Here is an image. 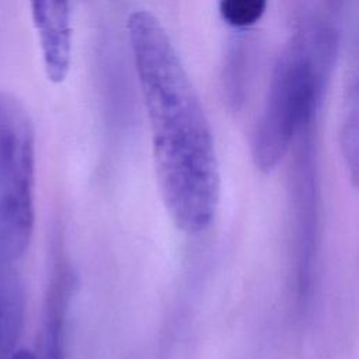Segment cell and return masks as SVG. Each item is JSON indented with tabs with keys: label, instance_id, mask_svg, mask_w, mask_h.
I'll use <instances>...</instances> for the list:
<instances>
[{
	"label": "cell",
	"instance_id": "cell-4",
	"mask_svg": "<svg viewBox=\"0 0 359 359\" xmlns=\"http://www.w3.org/2000/svg\"><path fill=\"white\" fill-rule=\"evenodd\" d=\"M24 283L13 262L0 259V359H10L22 328Z\"/></svg>",
	"mask_w": 359,
	"mask_h": 359
},
{
	"label": "cell",
	"instance_id": "cell-5",
	"mask_svg": "<svg viewBox=\"0 0 359 359\" xmlns=\"http://www.w3.org/2000/svg\"><path fill=\"white\" fill-rule=\"evenodd\" d=\"M266 8V0H220L219 10L226 24L248 28L257 24Z\"/></svg>",
	"mask_w": 359,
	"mask_h": 359
},
{
	"label": "cell",
	"instance_id": "cell-1",
	"mask_svg": "<svg viewBox=\"0 0 359 359\" xmlns=\"http://www.w3.org/2000/svg\"><path fill=\"white\" fill-rule=\"evenodd\" d=\"M335 50L337 36L331 29L309 27L280 53L251 140L252 161L261 172H272L293 139L311 126Z\"/></svg>",
	"mask_w": 359,
	"mask_h": 359
},
{
	"label": "cell",
	"instance_id": "cell-2",
	"mask_svg": "<svg viewBox=\"0 0 359 359\" xmlns=\"http://www.w3.org/2000/svg\"><path fill=\"white\" fill-rule=\"evenodd\" d=\"M35 132L24 104L0 90V259L21 258L32 237Z\"/></svg>",
	"mask_w": 359,
	"mask_h": 359
},
{
	"label": "cell",
	"instance_id": "cell-3",
	"mask_svg": "<svg viewBox=\"0 0 359 359\" xmlns=\"http://www.w3.org/2000/svg\"><path fill=\"white\" fill-rule=\"evenodd\" d=\"M43 66L52 83H62L72 62V20L69 0H29Z\"/></svg>",
	"mask_w": 359,
	"mask_h": 359
},
{
	"label": "cell",
	"instance_id": "cell-6",
	"mask_svg": "<svg viewBox=\"0 0 359 359\" xmlns=\"http://www.w3.org/2000/svg\"><path fill=\"white\" fill-rule=\"evenodd\" d=\"M10 359H36V356L28 349H18V351L13 352Z\"/></svg>",
	"mask_w": 359,
	"mask_h": 359
}]
</instances>
